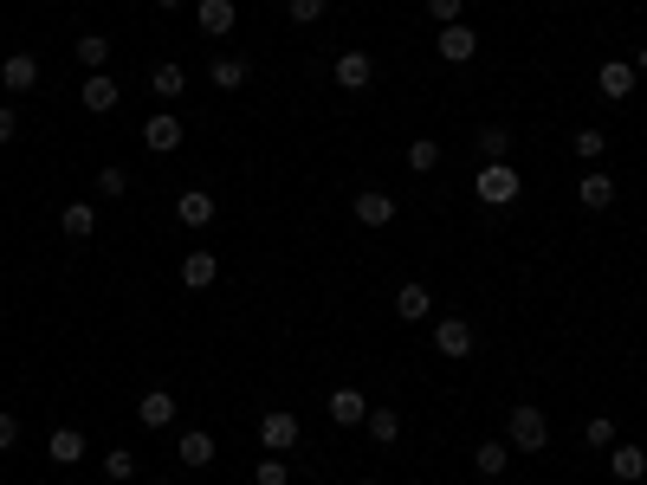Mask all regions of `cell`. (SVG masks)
Masks as SVG:
<instances>
[{"label":"cell","mask_w":647,"mask_h":485,"mask_svg":"<svg viewBox=\"0 0 647 485\" xmlns=\"http://www.w3.org/2000/svg\"><path fill=\"white\" fill-rule=\"evenodd\" d=\"M505 440H512V453H544L550 447V421L538 401H512V414H505Z\"/></svg>","instance_id":"obj_1"},{"label":"cell","mask_w":647,"mask_h":485,"mask_svg":"<svg viewBox=\"0 0 647 485\" xmlns=\"http://www.w3.org/2000/svg\"><path fill=\"white\" fill-rule=\"evenodd\" d=\"M518 169L512 162H486V169H479V182H473V194H479V207H512L518 201Z\"/></svg>","instance_id":"obj_2"},{"label":"cell","mask_w":647,"mask_h":485,"mask_svg":"<svg viewBox=\"0 0 647 485\" xmlns=\"http://www.w3.org/2000/svg\"><path fill=\"white\" fill-rule=\"evenodd\" d=\"M298 434H305V427H298L292 408H266V414H259V447H266V453H292Z\"/></svg>","instance_id":"obj_3"},{"label":"cell","mask_w":647,"mask_h":485,"mask_svg":"<svg viewBox=\"0 0 647 485\" xmlns=\"http://www.w3.org/2000/svg\"><path fill=\"white\" fill-rule=\"evenodd\" d=\"M434 350L447 356V363H466V356H473V324H466V317H440L434 324Z\"/></svg>","instance_id":"obj_4"},{"label":"cell","mask_w":647,"mask_h":485,"mask_svg":"<svg viewBox=\"0 0 647 485\" xmlns=\"http://www.w3.org/2000/svg\"><path fill=\"white\" fill-rule=\"evenodd\" d=\"M330 78H337L343 91H369L376 85V59H369V52H343V59L330 65Z\"/></svg>","instance_id":"obj_5"},{"label":"cell","mask_w":647,"mask_h":485,"mask_svg":"<svg viewBox=\"0 0 647 485\" xmlns=\"http://www.w3.org/2000/svg\"><path fill=\"white\" fill-rule=\"evenodd\" d=\"M214 214H220V201L208 188H182V194H175V220H182V227H208Z\"/></svg>","instance_id":"obj_6"},{"label":"cell","mask_w":647,"mask_h":485,"mask_svg":"<svg viewBox=\"0 0 647 485\" xmlns=\"http://www.w3.org/2000/svg\"><path fill=\"white\" fill-rule=\"evenodd\" d=\"M324 408H330V421H337V427H363L369 395H363V388H330V401H324Z\"/></svg>","instance_id":"obj_7"},{"label":"cell","mask_w":647,"mask_h":485,"mask_svg":"<svg viewBox=\"0 0 647 485\" xmlns=\"http://www.w3.org/2000/svg\"><path fill=\"white\" fill-rule=\"evenodd\" d=\"M473 52H479V33H473V26H466V20L440 26V59H447V65H466V59H473Z\"/></svg>","instance_id":"obj_8"},{"label":"cell","mask_w":647,"mask_h":485,"mask_svg":"<svg viewBox=\"0 0 647 485\" xmlns=\"http://www.w3.org/2000/svg\"><path fill=\"white\" fill-rule=\"evenodd\" d=\"M143 149H156V156H175V149H182V123H175L169 110H156V117L143 123Z\"/></svg>","instance_id":"obj_9"},{"label":"cell","mask_w":647,"mask_h":485,"mask_svg":"<svg viewBox=\"0 0 647 485\" xmlns=\"http://www.w3.org/2000/svg\"><path fill=\"white\" fill-rule=\"evenodd\" d=\"M350 214L363 220V227H389V220H395V194H382V188H363V194L350 201Z\"/></svg>","instance_id":"obj_10"},{"label":"cell","mask_w":647,"mask_h":485,"mask_svg":"<svg viewBox=\"0 0 647 485\" xmlns=\"http://www.w3.org/2000/svg\"><path fill=\"white\" fill-rule=\"evenodd\" d=\"M0 85L7 91H33L39 85V59L33 52H7V59H0Z\"/></svg>","instance_id":"obj_11"},{"label":"cell","mask_w":647,"mask_h":485,"mask_svg":"<svg viewBox=\"0 0 647 485\" xmlns=\"http://www.w3.org/2000/svg\"><path fill=\"white\" fill-rule=\"evenodd\" d=\"M175 460L195 466V473H201V466H214V434H208V427H188V434L175 440Z\"/></svg>","instance_id":"obj_12"},{"label":"cell","mask_w":647,"mask_h":485,"mask_svg":"<svg viewBox=\"0 0 647 485\" xmlns=\"http://www.w3.org/2000/svg\"><path fill=\"white\" fill-rule=\"evenodd\" d=\"M214 279H220V259L208 253V246H195V253L182 259V285H188V291H208Z\"/></svg>","instance_id":"obj_13"},{"label":"cell","mask_w":647,"mask_h":485,"mask_svg":"<svg viewBox=\"0 0 647 485\" xmlns=\"http://www.w3.org/2000/svg\"><path fill=\"white\" fill-rule=\"evenodd\" d=\"M175 408H182V401H175L169 388H149V395L136 401V421H143V427H169V421H175Z\"/></svg>","instance_id":"obj_14"},{"label":"cell","mask_w":647,"mask_h":485,"mask_svg":"<svg viewBox=\"0 0 647 485\" xmlns=\"http://www.w3.org/2000/svg\"><path fill=\"white\" fill-rule=\"evenodd\" d=\"M363 427H369V440H376V447H395V440H402V414H395V408H382V401H369Z\"/></svg>","instance_id":"obj_15"},{"label":"cell","mask_w":647,"mask_h":485,"mask_svg":"<svg viewBox=\"0 0 647 485\" xmlns=\"http://www.w3.org/2000/svg\"><path fill=\"white\" fill-rule=\"evenodd\" d=\"M78 97H85V110H91V117H104V110H117V97H123V91H117V78H110V72H91Z\"/></svg>","instance_id":"obj_16"},{"label":"cell","mask_w":647,"mask_h":485,"mask_svg":"<svg viewBox=\"0 0 647 485\" xmlns=\"http://www.w3.org/2000/svg\"><path fill=\"white\" fill-rule=\"evenodd\" d=\"M85 453H91V447H85V434H78V427H59V434L46 440V460H52V466H78Z\"/></svg>","instance_id":"obj_17"},{"label":"cell","mask_w":647,"mask_h":485,"mask_svg":"<svg viewBox=\"0 0 647 485\" xmlns=\"http://www.w3.org/2000/svg\"><path fill=\"white\" fill-rule=\"evenodd\" d=\"M596 91L622 104V97L635 91V65H628V59H609V65H602V72H596Z\"/></svg>","instance_id":"obj_18"},{"label":"cell","mask_w":647,"mask_h":485,"mask_svg":"<svg viewBox=\"0 0 647 485\" xmlns=\"http://www.w3.org/2000/svg\"><path fill=\"white\" fill-rule=\"evenodd\" d=\"M59 227H65V240H91V233H98V207L91 201H65Z\"/></svg>","instance_id":"obj_19"},{"label":"cell","mask_w":647,"mask_h":485,"mask_svg":"<svg viewBox=\"0 0 647 485\" xmlns=\"http://www.w3.org/2000/svg\"><path fill=\"white\" fill-rule=\"evenodd\" d=\"M195 20H201V33H233V26H240V7H233V0H201Z\"/></svg>","instance_id":"obj_20"},{"label":"cell","mask_w":647,"mask_h":485,"mask_svg":"<svg viewBox=\"0 0 647 485\" xmlns=\"http://www.w3.org/2000/svg\"><path fill=\"white\" fill-rule=\"evenodd\" d=\"M428 285H421V279H408L402 291H395V317H402V324H421V317H428Z\"/></svg>","instance_id":"obj_21"},{"label":"cell","mask_w":647,"mask_h":485,"mask_svg":"<svg viewBox=\"0 0 647 485\" xmlns=\"http://www.w3.org/2000/svg\"><path fill=\"white\" fill-rule=\"evenodd\" d=\"M149 91H156L162 104H175V97L188 91V72H182V65H175V59H169V65H156V72H149Z\"/></svg>","instance_id":"obj_22"},{"label":"cell","mask_w":647,"mask_h":485,"mask_svg":"<svg viewBox=\"0 0 647 485\" xmlns=\"http://www.w3.org/2000/svg\"><path fill=\"white\" fill-rule=\"evenodd\" d=\"M208 78H214V91H240L246 78H253V65H246V59H233V52H227V59H214V65H208Z\"/></svg>","instance_id":"obj_23"},{"label":"cell","mask_w":647,"mask_h":485,"mask_svg":"<svg viewBox=\"0 0 647 485\" xmlns=\"http://www.w3.org/2000/svg\"><path fill=\"white\" fill-rule=\"evenodd\" d=\"M473 466H479V473H486V479H499L505 466H512V440H479Z\"/></svg>","instance_id":"obj_24"},{"label":"cell","mask_w":647,"mask_h":485,"mask_svg":"<svg viewBox=\"0 0 647 485\" xmlns=\"http://www.w3.org/2000/svg\"><path fill=\"white\" fill-rule=\"evenodd\" d=\"M609 473L622 479V485L647 479V453H641V447H615V453H609Z\"/></svg>","instance_id":"obj_25"},{"label":"cell","mask_w":647,"mask_h":485,"mask_svg":"<svg viewBox=\"0 0 647 485\" xmlns=\"http://www.w3.org/2000/svg\"><path fill=\"white\" fill-rule=\"evenodd\" d=\"M576 201H583L589 214H602V207L615 201V182H609V175H583V188H576Z\"/></svg>","instance_id":"obj_26"},{"label":"cell","mask_w":647,"mask_h":485,"mask_svg":"<svg viewBox=\"0 0 647 485\" xmlns=\"http://www.w3.org/2000/svg\"><path fill=\"white\" fill-rule=\"evenodd\" d=\"M479 156L505 162V156H512V130H505V123H486V130H479Z\"/></svg>","instance_id":"obj_27"},{"label":"cell","mask_w":647,"mask_h":485,"mask_svg":"<svg viewBox=\"0 0 647 485\" xmlns=\"http://www.w3.org/2000/svg\"><path fill=\"white\" fill-rule=\"evenodd\" d=\"M104 59H110V39L104 33H78V65H85V72H104Z\"/></svg>","instance_id":"obj_28"},{"label":"cell","mask_w":647,"mask_h":485,"mask_svg":"<svg viewBox=\"0 0 647 485\" xmlns=\"http://www.w3.org/2000/svg\"><path fill=\"white\" fill-rule=\"evenodd\" d=\"M570 149H576V156H583V162H596V156H602V149H609V136H602V130H596V123H583V130H576V136H570Z\"/></svg>","instance_id":"obj_29"},{"label":"cell","mask_w":647,"mask_h":485,"mask_svg":"<svg viewBox=\"0 0 647 485\" xmlns=\"http://www.w3.org/2000/svg\"><path fill=\"white\" fill-rule=\"evenodd\" d=\"M253 485H292V466H285L279 453H266V460L253 466Z\"/></svg>","instance_id":"obj_30"},{"label":"cell","mask_w":647,"mask_h":485,"mask_svg":"<svg viewBox=\"0 0 647 485\" xmlns=\"http://www.w3.org/2000/svg\"><path fill=\"white\" fill-rule=\"evenodd\" d=\"M104 479H110V485L136 479V453H123V447H117V453H104Z\"/></svg>","instance_id":"obj_31"},{"label":"cell","mask_w":647,"mask_h":485,"mask_svg":"<svg viewBox=\"0 0 647 485\" xmlns=\"http://www.w3.org/2000/svg\"><path fill=\"white\" fill-rule=\"evenodd\" d=\"M583 440H589V447H615V421H609V414H589V421H583Z\"/></svg>","instance_id":"obj_32"},{"label":"cell","mask_w":647,"mask_h":485,"mask_svg":"<svg viewBox=\"0 0 647 485\" xmlns=\"http://www.w3.org/2000/svg\"><path fill=\"white\" fill-rule=\"evenodd\" d=\"M434 162H440V143H428V136H421V143H408V169H415V175H428Z\"/></svg>","instance_id":"obj_33"},{"label":"cell","mask_w":647,"mask_h":485,"mask_svg":"<svg viewBox=\"0 0 647 485\" xmlns=\"http://www.w3.org/2000/svg\"><path fill=\"white\" fill-rule=\"evenodd\" d=\"M460 13H466V0H428V20L434 26H453Z\"/></svg>","instance_id":"obj_34"},{"label":"cell","mask_w":647,"mask_h":485,"mask_svg":"<svg viewBox=\"0 0 647 485\" xmlns=\"http://www.w3.org/2000/svg\"><path fill=\"white\" fill-rule=\"evenodd\" d=\"M324 13H330V0H292V20H298V26L324 20Z\"/></svg>","instance_id":"obj_35"},{"label":"cell","mask_w":647,"mask_h":485,"mask_svg":"<svg viewBox=\"0 0 647 485\" xmlns=\"http://www.w3.org/2000/svg\"><path fill=\"white\" fill-rule=\"evenodd\" d=\"M123 188H130V175H123V169H98V194H123Z\"/></svg>","instance_id":"obj_36"},{"label":"cell","mask_w":647,"mask_h":485,"mask_svg":"<svg viewBox=\"0 0 647 485\" xmlns=\"http://www.w3.org/2000/svg\"><path fill=\"white\" fill-rule=\"evenodd\" d=\"M13 136H20V117H13V110L0 104V143H13Z\"/></svg>","instance_id":"obj_37"},{"label":"cell","mask_w":647,"mask_h":485,"mask_svg":"<svg viewBox=\"0 0 647 485\" xmlns=\"http://www.w3.org/2000/svg\"><path fill=\"white\" fill-rule=\"evenodd\" d=\"M13 440H20V421H13V414H0V453H7Z\"/></svg>","instance_id":"obj_38"},{"label":"cell","mask_w":647,"mask_h":485,"mask_svg":"<svg viewBox=\"0 0 647 485\" xmlns=\"http://www.w3.org/2000/svg\"><path fill=\"white\" fill-rule=\"evenodd\" d=\"M635 72H641V78H647V46H641V52H635Z\"/></svg>","instance_id":"obj_39"},{"label":"cell","mask_w":647,"mask_h":485,"mask_svg":"<svg viewBox=\"0 0 647 485\" xmlns=\"http://www.w3.org/2000/svg\"><path fill=\"white\" fill-rule=\"evenodd\" d=\"M156 7H162V13H169V7H182V0H156Z\"/></svg>","instance_id":"obj_40"},{"label":"cell","mask_w":647,"mask_h":485,"mask_svg":"<svg viewBox=\"0 0 647 485\" xmlns=\"http://www.w3.org/2000/svg\"><path fill=\"white\" fill-rule=\"evenodd\" d=\"M356 485H376V479H356Z\"/></svg>","instance_id":"obj_41"},{"label":"cell","mask_w":647,"mask_h":485,"mask_svg":"<svg viewBox=\"0 0 647 485\" xmlns=\"http://www.w3.org/2000/svg\"><path fill=\"white\" fill-rule=\"evenodd\" d=\"M0 317H7V304H0Z\"/></svg>","instance_id":"obj_42"},{"label":"cell","mask_w":647,"mask_h":485,"mask_svg":"<svg viewBox=\"0 0 647 485\" xmlns=\"http://www.w3.org/2000/svg\"><path fill=\"white\" fill-rule=\"evenodd\" d=\"M156 485H169V479H156Z\"/></svg>","instance_id":"obj_43"}]
</instances>
